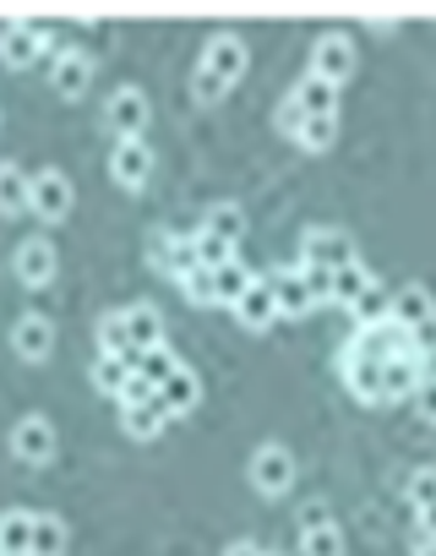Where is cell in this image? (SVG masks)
I'll return each mask as SVG.
<instances>
[{
    "label": "cell",
    "instance_id": "4dcf8cb0",
    "mask_svg": "<svg viewBox=\"0 0 436 556\" xmlns=\"http://www.w3.org/2000/svg\"><path fill=\"white\" fill-rule=\"evenodd\" d=\"M126 382H131V366H126L120 355H99V366H93V388H99L104 399H120Z\"/></svg>",
    "mask_w": 436,
    "mask_h": 556
},
{
    "label": "cell",
    "instance_id": "4316f807",
    "mask_svg": "<svg viewBox=\"0 0 436 556\" xmlns=\"http://www.w3.org/2000/svg\"><path fill=\"white\" fill-rule=\"evenodd\" d=\"M28 556H66V523L55 513H34V540Z\"/></svg>",
    "mask_w": 436,
    "mask_h": 556
},
{
    "label": "cell",
    "instance_id": "d6986e66",
    "mask_svg": "<svg viewBox=\"0 0 436 556\" xmlns=\"http://www.w3.org/2000/svg\"><path fill=\"white\" fill-rule=\"evenodd\" d=\"M196 399H202V382H196V371H191V366H175V371L158 382V404L169 409V420H175V415H191V409H196Z\"/></svg>",
    "mask_w": 436,
    "mask_h": 556
},
{
    "label": "cell",
    "instance_id": "7bdbcfd3",
    "mask_svg": "<svg viewBox=\"0 0 436 556\" xmlns=\"http://www.w3.org/2000/svg\"><path fill=\"white\" fill-rule=\"evenodd\" d=\"M414 409H420V420H425V426H436V377H425V382H420Z\"/></svg>",
    "mask_w": 436,
    "mask_h": 556
},
{
    "label": "cell",
    "instance_id": "d4e9b609",
    "mask_svg": "<svg viewBox=\"0 0 436 556\" xmlns=\"http://www.w3.org/2000/svg\"><path fill=\"white\" fill-rule=\"evenodd\" d=\"M28 186H34V175H23L17 164H0V218L28 213Z\"/></svg>",
    "mask_w": 436,
    "mask_h": 556
},
{
    "label": "cell",
    "instance_id": "bcb514c9",
    "mask_svg": "<svg viewBox=\"0 0 436 556\" xmlns=\"http://www.w3.org/2000/svg\"><path fill=\"white\" fill-rule=\"evenodd\" d=\"M420 534H436V507H425V513H420Z\"/></svg>",
    "mask_w": 436,
    "mask_h": 556
},
{
    "label": "cell",
    "instance_id": "277c9868",
    "mask_svg": "<svg viewBox=\"0 0 436 556\" xmlns=\"http://www.w3.org/2000/svg\"><path fill=\"white\" fill-rule=\"evenodd\" d=\"M355 262V240L344 235V229H306L300 235V267H328V273H338V267H349Z\"/></svg>",
    "mask_w": 436,
    "mask_h": 556
},
{
    "label": "cell",
    "instance_id": "ee69618b",
    "mask_svg": "<svg viewBox=\"0 0 436 556\" xmlns=\"http://www.w3.org/2000/svg\"><path fill=\"white\" fill-rule=\"evenodd\" d=\"M322 523H333V518H328V502H311V507L300 513V529H322Z\"/></svg>",
    "mask_w": 436,
    "mask_h": 556
},
{
    "label": "cell",
    "instance_id": "7402d4cb",
    "mask_svg": "<svg viewBox=\"0 0 436 556\" xmlns=\"http://www.w3.org/2000/svg\"><path fill=\"white\" fill-rule=\"evenodd\" d=\"M120 317H126L131 350H158V344H164V317H158V306H131V312H120Z\"/></svg>",
    "mask_w": 436,
    "mask_h": 556
},
{
    "label": "cell",
    "instance_id": "f35d334b",
    "mask_svg": "<svg viewBox=\"0 0 436 556\" xmlns=\"http://www.w3.org/2000/svg\"><path fill=\"white\" fill-rule=\"evenodd\" d=\"M225 93H230V83H218L213 72H202V66H196V77H191V99H196V104H218Z\"/></svg>",
    "mask_w": 436,
    "mask_h": 556
},
{
    "label": "cell",
    "instance_id": "8992f818",
    "mask_svg": "<svg viewBox=\"0 0 436 556\" xmlns=\"http://www.w3.org/2000/svg\"><path fill=\"white\" fill-rule=\"evenodd\" d=\"M104 121H110V131H115L120 142L142 137V131H148V121H153L148 93H142V88H115V93H110V104H104Z\"/></svg>",
    "mask_w": 436,
    "mask_h": 556
},
{
    "label": "cell",
    "instance_id": "9c48e42d",
    "mask_svg": "<svg viewBox=\"0 0 436 556\" xmlns=\"http://www.w3.org/2000/svg\"><path fill=\"white\" fill-rule=\"evenodd\" d=\"M28 213H39L44 224H61L72 213V180L61 169H39L28 186Z\"/></svg>",
    "mask_w": 436,
    "mask_h": 556
},
{
    "label": "cell",
    "instance_id": "ab89813d",
    "mask_svg": "<svg viewBox=\"0 0 436 556\" xmlns=\"http://www.w3.org/2000/svg\"><path fill=\"white\" fill-rule=\"evenodd\" d=\"M273 121H279V131H284V137H295V142H300V131H306V110L295 104V93L279 104V115H273Z\"/></svg>",
    "mask_w": 436,
    "mask_h": 556
},
{
    "label": "cell",
    "instance_id": "f1b7e54d",
    "mask_svg": "<svg viewBox=\"0 0 436 556\" xmlns=\"http://www.w3.org/2000/svg\"><path fill=\"white\" fill-rule=\"evenodd\" d=\"M202 229L218 235V240H230V245H241V235H246V213H241L235 202H218V207H207Z\"/></svg>",
    "mask_w": 436,
    "mask_h": 556
},
{
    "label": "cell",
    "instance_id": "60d3db41",
    "mask_svg": "<svg viewBox=\"0 0 436 556\" xmlns=\"http://www.w3.org/2000/svg\"><path fill=\"white\" fill-rule=\"evenodd\" d=\"M153 399H158V388H153L142 371H131V382L120 388V409H131V404H153Z\"/></svg>",
    "mask_w": 436,
    "mask_h": 556
},
{
    "label": "cell",
    "instance_id": "4fadbf2b",
    "mask_svg": "<svg viewBox=\"0 0 436 556\" xmlns=\"http://www.w3.org/2000/svg\"><path fill=\"white\" fill-rule=\"evenodd\" d=\"M153 267L164 273V278H180L185 273H196L202 262H196V245H191V235H153Z\"/></svg>",
    "mask_w": 436,
    "mask_h": 556
},
{
    "label": "cell",
    "instance_id": "ba28073f",
    "mask_svg": "<svg viewBox=\"0 0 436 556\" xmlns=\"http://www.w3.org/2000/svg\"><path fill=\"white\" fill-rule=\"evenodd\" d=\"M252 485H257L262 496H284V491L295 485V453L279 447V442L257 447V453H252Z\"/></svg>",
    "mask_w": 436,
    "mask_h": 556
},
{
    "label": "cell",
    "instance_id": "b9f144b4",
    "mask_svg": "<svg viewBox=\"0 0 436 556\" xmlns=\"http://www.w3.org/2000/svg\"><path fill=\"white\" fill-rule=\"evenodd\" d=\"M295 267H300V262H295ZM300 273H306V290H311V301H317V306H322V301H333V273H328V267H300Z\"/></svg>",
    "mask_w": 436,
    "mask_h": 556
},
{
    "label": "cell",
    "instance_id": "83f0119b",
    "mask_svg": "<svg viewBox=\"0 0 436 556\" xmlns=\"http://www.w3.org/2000/svg\"><path fill=\"white\" fill-rule=\"evenodd\" d=\"M257 285V278H252V267H241V262H225V267H218L213 273V301H225V306H235L246 290Z\"/></svg>",
    "mask_w": 436,
    "mask_h": 556
},
{
    "label": "cell",
    "instance_id": "52a82bcc",
    "mask_svg": "<svg viewBox=\"0 0 436 556\" xmlns=\"http://www.w3.org/2000/svg\"><path fill=\"white\" fill-rule=\"evenodd\" d=\"M153 148H148V137H131V142H115V153H110V175H115V186L120 191H142L148 180H153Z\"/></svg>",
    "mask_w": 436,
    "mask_h": 556
},
{
    "label": "cell",
    "instance_id": "5b68a950",
    "mask_svg": "<svg viewBox=\"0 0 436 556\" xmlns=\"http://www.w3.org/2000/svg\"><path fill=\"white\" fill-rule=\"evenodd\" d=\"M311 77H322L333 88H344L355 77V45H349V34H322L311 45Z\"/></svg>",
    "mask_w": 436,
    "mask_h": 556
},
{
    "label": "cell",
    "instance_id": "d6a6232c",
    "mask_svg": "<svg viewBox=\"0 0 436 556\" xmlns=\"http://www.w3.org/2000/svg\"><path fill=\"white\" fill-rule=\"evenodd\" d=\"M300 556H344V534H338V523L300 529Z\"/></svg>",
    "mask_w": 436,
    "mask_h": 556
},
{
    "label": "cell",
    "instance_id": "f6af8a7d",
    "mask_svg": "<svg viewBox=\"0 0 436 556\" xmlns=\"http://www.w3.org/2000/svg\"><path fill=\"white\" fill-rule=\"evenodd\" d=\"M225 556H268V551H262V545H252V540H235Z\"/></svg>",
    "mask_w": 436,
    "mask_h": 556
},
{
    "label": "cell",
    "instance_id": "8d00e7d4",
    "mask_svg": "<svg viewBox=\"0 0 436 556\" xmlns=\"http://www.w3.org/2000/svg\"><path fill=\"white\" fill-rule=\"evenodd\" d=\"M180 295H185L191 306H213V273H207V267L185 273V278H180Z\"/></svg>",
    "mask_w": 436,
    "mask_h": 556
},
{
    "label": "cell",
    "instance_id": "3957f363",
    "mask_svg": "<svg viewBox=\"0 0 436 556\" xmlns=\"http://www.w3.org/2000/svg\"><path fill=\"white\" fill-rule=\"evenodd\" d=\"M50 50H55V34L39 28V23H7V28H0V61H7L12 72H28Z\"/></svg>",
    "mask_w": 436,
    "mask_h": 556
},
{
    "label": "cell",
    "instance_id": "ffe728a7",
    "mask_svg": "<svg viewBox=\"0 0 436 556\" xmlns=\"http://www.w3.org/2000/svg\"><path fill=\"white\" fill-rule=\"evenodd\" d=\"M273 285V301H279V317H306L317 301H311V290H306V273L300 267H284L279 278H268Z\"/></svg>",
    "mask_w": 436,
    "mask_h": 556
},
{
    "label": "cell",
    "instance_id": "74e56055",
    "mask_svg": "<svg viewBox=\"0 0 436 556\" xmlns=\"http://www.w3.org/2000/svg\"><path fill=\"white\" fill-rule=\"evenodd\" d=\"M175 366H180V361L169 355V344H158V350H142V377H148L153 388H158V382H164Z\"/></svg>",
    "mask_w": 436,
    "mask_h": 556
},
{
    "label": "cell",
    "instance_id": "1f68e13d",
    "mask_svg": "<svg viewBox=\"0 0 436 556\" xmlns=\"http://www.w3.org/2000/svg\"><path fill=\"white\" fill-rule=\"evenodd\" d=\"M191 245H196V262H202L207 273H218L225 262H235V245H230V240H218V235H207V229H196Z\"/></svg>",
    "mask_w": 436,
    "mask_h": 556
},
{
    "label": "cell",
    "instance_id": "ac0fdd59",
    "mask_svg": "<svg viewBox=\"0 0 436 556\" xmlns=\"http://www.w3.org/2000/svg\"><path fill=\"white\" fill-rule=\"evenodd\" d=\"M235 317H241V328H252V333H268L273 323H279V301H273V285H257L235 301Z\"/></svg>",
    "mask_w": 436,
    "mask_h": 556
},
{
    "label": "cell",
    "instance_id": "e575fe53",
    "mask_svg": "<svg viewBox=\"0 0 436 556\" xmlns=\"http://www.w3.org/2000/svg\"><path fill=\"white\" fill-rule=\"evenodd\" d=\"M99 350H104V355H126V350H131V339H126V317H120V312H110V317L99 323Z\"/></svg>",
    "mask_w": 436,
    "mask_h": 556
},
{
    "label": "cell",
    "instance_id": "2e32d148",
    "mask_svg": "<svg viewBox=\"0 0 436 556\" xmlns=\"http://www.w3.org/2000/svg\"><path fill=\"white\" fill-rule=\"evenodd\" d=\"M12 350H17L23 361H50V350H55V328H50V317H39V312L17 317V328H12Z\"/></svg>",
    "mask_w": 436,
    "mask_h": 556
},
{
    "label": "cell",
    "instance_id": "9a60e30c",
    "mask_svg": "<svg viewBox=\"0 0 436 556\" xmlns=\"http://www.w3.org/2000/svg\"><path fill=\"white\" fill-rule=\"evenodd\" d=\"M88 83H93V61H88L82 50L55 55V66H50V88H55L61 99H82V93H88Z\"/></svg>",
    "mask_w": 436,
    "mask_h": 556
},
{
    "label": "cell",
    "instance_id": "f546056e",
    "mask_svg": "<svg viewBox=\"0 0 436 556\" xmlns=\"http://www.w3.org/2000/svg\"><path fill=\"white\" fill-rule=\"evenodd\" d=\"M349 317H355L360 328H371V323H387V317H393V295H387L382 285H371V290H366V295L349 306Z\"/></svg>",
    "mask_w": 436,
    "mask_h": 556
},
{
    "label": "cell",
    "instance_id": "e0dca14e",
    "mask_svg": "<svg viewBox=\"0 0 436 556\" xmlns=\"http://www.w3.org/2000/svg\"><path fill=\"white\" fill-rule=\"evenodd\" d=\"M338 371H344V388L360 399V404H382V366L366 361V355H338Z\"/></svg>",
    "mask_w": 436,
    "mask_h": 556
},
{
    "label": "cell",
    "instance_id": "8fae6325",
    "mask_svg": "<svg viewBox=\"0 0 436 556\" xmlns=\"http://www.w3.org/2000/svg\"><path fill=\"white\" fill-rule=\"evenodd\" d=\"M12 453H17L23 464L44 469V464L55 458V426H50L44 415H23V420L12 426Z\"/></svg>",
    "mask_w": 436,
    "mask_h": 556
},
{
    "label": "cell",
    "instance_id": "7c38bea8",
    "mask_svg": "<svg viewBox=\"0 0 436 556\" xmlns=\"http://www.w3.org/2000/svg\"><path fill=\"white\" fill-rule=\"evenodd\" d=\"M425 355H398V361H382V404H398V399H414L420 382H425Z\"/></svg>",
    "mask_w": 436,
    "mask_h": 556
},
{
    "label": "cell",
    "instance_id": "d590c367",
    "mask_svg": "<svg viewBox=\"0 0 436 556\" xmlns=\"http://www.w3.org/2000/svg\"><path fill=\"white\" fill-rule=\"evenodd\" d=\"M338 142V115L333 121H306V131H300V148H311V153H328Z\"/></svg>",
    "mask_w": 436,
    "mask_h": 556
},
{
    "label": "cell",
    "instance_id": "44dd1931",
    "mask_svg": "<svg viewBox=\"0 0 436 556\" xmlns=\"http://www.w3.org/2000/svg\"><path fill=\"white\" fill-rule=\"evenodd\" d=\"M295 104L306 110V121H333V115H338V88L306 72V77L295 83Z\"/></svg>",
    "mask_w": 436,
    "mask_h": 556
},
{
    "label": "cell",
    "instance_id": "cb8c5ba5",
    "mask_svg": "<svg viewBox=\"0 0 436 556\" xmlns=\"http://www.w3.org/2000/svg\"><path fill=\"white\" fill-rule=\"evenodd\" d=\"M28 540H34V513L28 507L0 513V556H28Z\"/></svg>",
    "mask_w": 436,
    "mask_h": 556
},
{
    "label": "cell",
    "instance_id": "484cf974",
    "mask_svg": "<svg viewBox=\"0 0 436 556\" xmlns=\"http://www.w3.org/2000/svg\"><path fill=\"white\" fill-rule=\"evenodd\" d=\"M371 285H376V278H371V267H366V262L355 256L349 267H338V273H333V301H338V306L349 312V306H355V301H360V295H366Z\"/></svg>",
    "mask_w": 436,
    "mask_h": 556
},
{
    "label": "cell",
    "instance_id": "603a6c76",
    "mask_svg": "<svg viewBox=\"0 0 436 556\" xmlns=\"http://www.w3.org/2000/svg\"><path fill=\"white\" fill-rule=\"evenodd\" d=\"M120 426H126V437H137V442H153L164 426H169V409L153 399V404H131V409H120Z\"/></svg>",
    "mask_w": 436,
    "mask_h": 556
},
{
    "label": "cell",
    "instance_id": "30bf717a",
    "mask_svg": "<svg viewBox=\"0 0 436 556\" xmlns=\"http://www.w3.org/2000/svg\"><path fill=\"white\" fill-rule=\"evenodd\" d=\"M202 72H213L218 83H241L246 77V39L241 34H213L207 45H202Z\"/></svg>",
    "mask_w": 436,
    "mask_h": 556
},
{
    "label": "cell",
    "instance_id": "6da1fadb",
    "mask_svg": "<svg viewBox=\"0 0 436 556\" xmlns=\"http://www.w3.org/2000/svg\"><path fill=\"white\" fill-rule=\"evenodd\" d=\"M393 323H403L409 339H414L425 355L436 350V301H431L425 285H403V290L393 295Z\"/></svg>",
    "mask_w": 436,
    "mask_h": 556
},
{
    "label": "cell",
    "instance_id": "5bb4252c",
    "mask_svg": "<svg viewBox=\"0 0 436 556\" xmlns=\"http://www.w3.org/2000/svg\"><path fill=\"white\" fill-rule=\"evenodd\" d=\"M55 267H61V262H55V245H50L44 235H34V240L17 245V278H23L28 290H44L50 278H55Z\"/></svg>",
    "mask_w": 436,
    "mask_h": 556
},
{
    "label": "cell",
    "instance_id": "7a4b0ae2",
    "mask_svg": "<svg viewBox=\"0 0 436 556\" xmlns=\"http://www.w3.org/2000/svg\"><path fill=\"white\" fill-rule=\"evenodd\" d=\"M344 350H349V355H366V361H376V366H382V361L414 355L420 344L409 339V328H403V323H393V317H387V323H371V328H360V333H355ZM420 355H425V350H420Z\"/></svg>",
    "mask_w": 436,
    "mask_h": 556
},
{
    "label": "cell",
    "instance_id": "836d02e7",
    "mask_svg": "<svg viewBox=\"0 0 436 556\" xmlns=\"http://www.w3.org/2000/svg\"><path fill=\"white\" fill-rule=\"evenodd\" d=\"M403 496H409V507H414V513L436 507V469H431V464L409 469V485H403Z\"/></svg>",
    "mask_w": 436,
    "mask_h": 556
},
{
    "label": "cell",
    "instance_id": "c3c4849f",
    "mask_svg": "<svg viewBox=\"0 0 436 556\" xmlns=\"http://www.w3.org/2000/svg\"><path fill=\"white\" fill-rule=\"evenodd\" d=\"M268 556H273V551H268Z\"/></svg>",
    "mask_w": 436,
    "mask_h": 556
},
{
    "label": "cell",
    "instance_id": "7dc6e473",
    "mask_svg": "<svg viewBox=\"0 0 436 556\" xmlns=\"http://www.w3.org/2000/svg\"><path fill=\"white\" fill-rule=\"evenodd\" d=\"M425 556H436V534H425Z\"/></svg>",
    "mask_w": 436,
    "mask_h": 556
}]
</instances>
